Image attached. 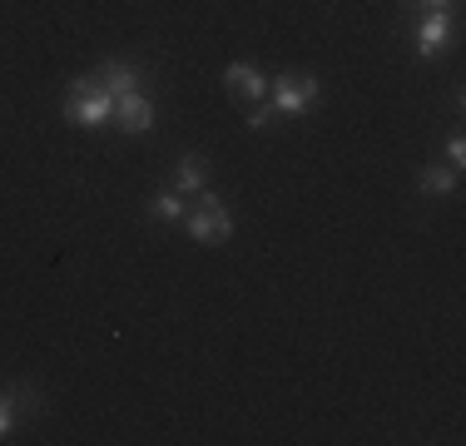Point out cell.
Returning a JSON list of instances; mask_svg holds the SVG:
<instances>
[{"instance_id":"cell-14","label":"cell","mask_w":466,"mask_h":446,"mask_svg":"<svg viewBox=\"0 0 466 446\" xmlns=\"http://www.w3.org/2000/svg\"><path fill=\"white\" fill-rule=\"evenodd\" d=\"M447 164H451V169H461V164H466V139H461V134H451V139H447Z\"/></svg>"},{"instance_id":"cell-3","label":"cell","mask_w":466,"mask_h":446,"mask_svg":"<svg viewBox=\"0 0 466 446\" xmlns=\"http://www.w3.org/2000/svg\"><path fill=\"white\" fill-rule=\"evenodd\" d=\"M323 99V80L318 75H279V80H268V105L279 109V115H303L308 105H318Z\"/></svg>"},{"instance_id":"cell-13","label":"cell","mask_w":466,"mask_h":446,"mask_svg":"<svg viewBox=\"0 0 466 446\" xmlns=\"http://www.w3.org/2000/svg\"><path fill=\"white\" fill-rule=\"evenodd\" d=\"M268 125H279V109H273V105H258V109L248 115V129H268Z\"/></svg>"},{"instance_id":"cell-12","label":"cell","mask_w":466,"mask_h":446,"mask_svg":"<svg viewBox=\"0 0 466 446\" xmlns=\"http://www.w3.org/2000/svg\"><path fill=\"white\" fill-rule=\"evenodd\" d=\"M15 421H20V411H15V401H10V392L0 387V441H10V431H15Z\"/></svg>"},{"instance_id":"cell-8","label":"cell","mask_w":466,"mask_h":446,"mask_svg":"<svg viewBox=\"0 0 466 446\" xmlns=\"http://www.w3.org/2000/svg\"><path fill=\"white\" fill-rule=\"evenodd\" d=\"M174 188H179L184 198H194L198 188H208V159L204 154H184V159L174 164Z\"/></svg>"},{"instance_id":"cell-2","label":"cell","mask_w":466,"mask_h":446,"mask_svg":"<svg viewBox=\"0 0 466 446\" xmlns=\"http://www.w3.org/2000/svg\"><path fill=\"white\" fill-rule=\"evenodd\" d=\"M198 208H188L184 214V228H188V238H198V243H228L233 238V214L224 208V198L214 194V188H198Z\"/></svg>"},{"instance_id":"cell-7","label":"cell","mask_w":466,"mask_h":446,"mask_svg":"<svg viewBox=\"0 0 466 446\" xmlns=\"http://www.w3.org/2000/svg\"><path fill=\"white\" fill-rule=\"evenodd\" d=\"M95 75H99V85H105L115 99L129 95V89H139V65L135 60H105Z\"/></svg>"},{"instance_id":"cell-1","label":"cell","mask_w":466,"mask_h":446,"mask_svg":"<svg viewBox=\"0 0 466 446\" xmlns=\"http://www.w3.org/2000/svg\"><path fill=\"white\" fill-rule=\"evenodd\" d=\"M60 115L70 119V125H80V129H105L109 119H115V95L99 85V75H75V80L65 85Z\"/></svg>"},{"instance_id":"cell-5","label":"cell","mask_w":466,"mask_h":446,"mask_svg":"<svg viewBox=\"0 0 466 446\" xmlns=\"http://www.w3.org/2000/svg\"><path fill=\"white\" fill-rule=\"evenodd\" d=\"M451 30H457V25H451L447 10H427L421 25H417V55H421V60H437V55L451 45Z\"/></svg>"},{"instance_id":"cell-9","label":"cell","mask_w":466,"mask_h":446,"mask_svg":"<svg viewBox=\"0 0 466 446\" xmlns=\"http://www.w3.org/2000/svg\"><path fill=\"white\" fill-rule=\"evenodd\" d=\"M417 188L427 198H447V194H457V169L451 164H421V174H417Z\"/></svg>"},{"instance_id":"cell-15","label":"cell","mask_w":466,"mask_h":446,"mask_svg":"<svg viewBox=\"0 0 466 446\" xmlns=\"http://www.w3.org/2000/svg\"><path fill=\"white\" fill-rule=\"evenodd\" d=\"M417 5H427V10H447L451 0H417Z\"/></svg>"},{"instance_id":"cell-11","label":"cell","mask_w":466,"mask_h":446,"mask_svg":"<svg viewBox=\"0 0 466 446\" xmlns=\"http://www.w3.org/2000/svg\"><path fill=\"white\" fill-rule=\"evenodd\" d=\"M5 392H10V401H15L20 417H40V411H46V397H40V387L25 382V377H20V382H10Z\"/></svg>"},{"instance_id":"cell-6","label":"cell","mask_w":466,"mask_h":446,"mask_svg":"<svg viewBox=\"0 0 466 446\" xmlns=\"http://www.w3.org/2000/svg\"><path fill=\"white\" fill-rule=\"evenodd\" d=\"M224 89L233 99H268V75H263L258 65H248V60H233L224 70Z\"/></svg>"},{"instance_id":"cell-10","label":"cell","mask_w":466,"mask_h":446,"mask_svg":"<svg viewBox=\"0 0 466 446\" xmlns=\"http://www.w3.org/2000/svg\"><path fill=\"white\" fill-rule=\"evenodd\" d=\"M144 214L159 218V223H174V218H184V214H188V198L179 194V188H159V194H149Z\"/></svg>"},{"instance_id":"cell-4","label":"cell","mask_w":466,"mask_h":446,"mask_svg":"<svg viewBox=\"0 0 466 446\" xmlns=\"http://www.w3.org/2000/svg\"><path fill=\"white\" fill-rule=\"evenodd\" d=\"M154 99L144 95V89H129V95H119L115 99V119L109 125H119V134H149L154 129Z\"/></svg>"}]
</instances>
